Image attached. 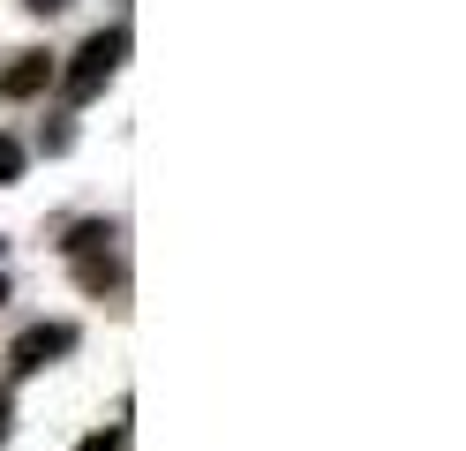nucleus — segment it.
<instances>
[{
    "instance_id": "1",
    "label": "nucleus",
    "mask_w": 466,
    "mask_h": 451,
    "mask_svg": "<svg viewBox=\"0 0 466 451\" xmlns=\"http://www.w3.org/2000/svg\"><path fill=\"white\" fill-rule=\"evenodd\" d=\"M121 60H128V30L113 23V30H98V38H83V53H76V68L61 76V90H68L76 106H83V98H98V90H106V76L121 68Z\"/></svg>"
},
{
    "instance_id": "2",
    "label": "nucleus",
    "mask_w": 466,
    "mask_h": 451,
    "mask_svg": "<svg viewBox=\"0 0 466 451\" xmlns=\"http://www.w3.org/2000/svg\"><path fill=\"white\" fill-rule=\"evenodd\" d=\"M76 346V331L68 323H38V331H23L15 339V376H31V369H46L53 354H68Z\"/></svg>"
},
{
    "instance_id": "3",
    "label": "nucleus",
    "mask_w": 466,
    "mask_h": 451,
    "mask_svg": "<svg viewBox=\"0 0 466 451\" xmlns=\"http://www.w3.org/2000/svg\"><path fill=\"white\" fill-rule=\"evenodd\" d=\"M46 83H53V60H46V53H23L15 68L0 76V90H8V98H31V90H46Z\"/></svg>"
},
{
    "instance_id": "4",
    "label": "nucleus",
    "mask_w": 466,
    "mask_h": 451,
    "mask_svg": "<svg viewBox=\"0 0 466 451\" xmlns=\"http://www.w3.org/2000/svg\"><path fill=\"white\" fill-rule=\"evenodd\" d=\"M15 173H23V143L0 136V180H15Z\"/></svg>"
},
{
    "instance_id": "5",
    "label": "nucleus",
    "mask_w": 466,
    "mask_h": 451,
    "mask_svg": "<svg viewBox=\"0 0 466 451\" xmlns=\"http://www.w3.org/2000/svg\"><path fill=\"white\" fill-rule=\"evenodd\" d=\"M121 444H128V429H98V436H83L76 451H121Z\"/></svg>"
},
{
    "instance_id": "6",
    "label": "nucleus",
    "mask_w": 466,
    "mask_h": 451,
    "mask_svg": "<svg viewBox=\"0 0 466 451\" xmlns=\"http://www.w3.org/2000/svg\"><path fill=\"white\" fill-rule=\"evenodd\" d=\"M23 8H38V15H53V8H68V0H23Z\"/></svg>"
},
{
    "instance_id": "7",
    "label": "nucleus",
    "mask_w": 466,
    "mask_h": 451,
    "mask_svg": "<svg viewBox=\"0 0 466 451\" xmlns=\"http://www.w3.org/2000/svg\"><path fill=\"white\" fill-rule=\"evenodd\" d=\"M0 301H8V286H0Z\"/></svg>"
}]
</instances>
